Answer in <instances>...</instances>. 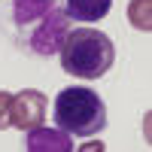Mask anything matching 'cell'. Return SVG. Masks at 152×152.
Segmentation results:
<instances>
[{"mask_svg":"<svg viewBox=\"0 0 152 152\" xmlns=\"http://www.w3.org/2000/svg\"><path fill=\"white\" fill-rule=\"evenodd\" d=\"M128 15H131V24L137 31H149L152 28V21H149V0H134Z\"/></svg>","mask_w":152,"mask_h":152,"instance_id":"obj_7","label":"cell"},{"mask_svg":"<svg viewBox=\"0 0 152 152\" xmlns=\"http://www.w3.org/2000/svg\"><path fill=\"white\" fill-rule=\"evenodd\" d=\"M12 18L34 55H55L70 31L67 12L55 0H15Z\"/></svg>","mask_w":152,"mask_h":152,"instance_id":"obj_1","label":"cell"},{"mask_svg":"<svg viewBox=\"0 0 152 152\" xmlns=\"http://www.w3.org/2000/svg\"><path fill=\"white\" fill-rule=\"evenodd\" d=\"M113 9V0H67L64 12L70 21H100Z\"/></svg>","mask_w":152,"mask_h":152,"instance_id":"obj_6","label":"cell"},{"mask_svg":"<svg viewBox=\"0 0 152 152\" xmlns=\"http://www.w3.org/2000/svg\"><path fill=\"white\" fill-rule=\"evenodd\" d=\"M52 119L61 131L73 137H94L107 128V104L91 88L70 85L64 91H58L52 104Z\"/></svg>","mask_w":152,"mask_h":152,"instance_id":"obj_3","label":"cell"},{"mask_svg":"<svg viewBox=\"0 0 152 152\" xmlns=\"http://www.w3.org/2000/svg\"><path fill=\"white\" fill-rule=\"evenodd\" d=\"M61 67L79 79H100L116 61L113 40L97 28H73L61 43Z\"/></svg>","mask_w":152,"mask_h":152,"instance_id":"obj_2","label":"cell"},{"mask_svg":"<svg viewBox=\"0 0 152 152\" xmlns=\"http://www.w3.org/2000/svg\"><path fill=\"white\" fill-rule=\"evenodd\" d=\"M46 122V94L37 88H24V91L12 94V107H9V128L18 131H31L37 125Z\"/></svg>","mask_w":152,"mask_h":152,"instance_id":"obj_4","label":"cell"},{"mask_svg":"<svg viewBox=\"0 0 152 152\" xmlns=\"http://www.w3.org/2000/svg\"><path fill=\"white\" fill-rule=\"evenodd\" d=\"M9 107H12V94L0 91V131L9 128Z\"/></svg>","mask_w":152,"mask_h":152,"instance_id":"obj_8","label":"cell"},{"mask_svg":"<svg viewBox=\"0 0 152 152\" xmlns=\"http://www.w3.org/2000/svg\"><path fill=\"white\" fill-rule=\"evenodd\" d=\"M28 149L31 152H70L73 143L67 131H52V128H43V125H37V128L28 131Z\"/></svg>","mask_w":152,"mask_h":152,"instance_id":"obj_5","label":"cell"}]
</instances>
